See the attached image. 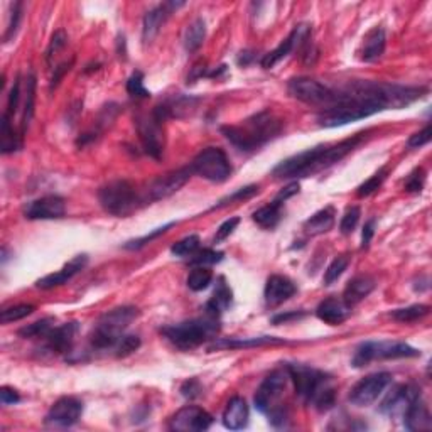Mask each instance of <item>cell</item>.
I'll use <instances>...</instances> for the list:
<instances>
[{
    "label": "cell",
    "mask_w": 432,
    "mask_h": 432,
    "mask_svg": "<svg viewBox=\"0 0 432 432\" xmlns=\"http://www.w3.org/2000/svg\"><path fill=\"white\" fill-rule=\"evenodd\" d=\"M365 132L353 135V137L341 140L333 146H318L313 149H307L304 153H299L286 161L279 162L272 169V176L277 179H294V178H307L313 174L321 173L345 159L346 155L356 149L365 140Z\"/></svg>",
    "instance_id": "obj_1"
},
{
    "label": "cell",
    "mask_w": 432,
    "mask_h": 432,
    "mask_svg": "<svg viewBox=\"0 0 432 432\" xmlns=\"http://www.w3.org/2000/svg\"><path fill=\"white\" fill-rule=\"evenodd\" d=\"M280 132H282V120L268 110L252 115L239 126L221 127V134L225 135V139L243 153L260 149L277 137Z\"/></svg>",
    "instance_id": "obj_2"
},
{
    "label": "cell",
    "mask_w": 432,
    "mask_h": 432,
    "mask_svg": "<svg viewBox=\"0 0 432 432\" xmlns=\"http://www.w3.org/2000/svg\"><path fill=\"white\" fill-rule=\"evenodd\" d=\"M286 370L289 373V380L294 383L295 394L319 412L333 408L336 402V388L328 373L306 365H287Z\"/></svg>",
    "instance_id": "obj_3"
},
{
    "label": "cell",
    "mask_w": 432,
    "mask_h": 432,
    "mask_svg": "<svg viewBox=\"0 0 432 432\" xmlns=\"http://www.w3.org/2000/svg\"><path fill=\"white\" fill-rule=\"evenodd\" d=\"M139 309L134 306H122L107 311L96 322L95 329L89 334V345L93 349H112L119 343L120 338L135 319L139 318Z\"/></svg>",
    "instance_id": "obj_4"
},
{
    "label": "cell",
    "mask_w": 432,
    "mask_h": 432,
    "mask_svg": "<svg viewBox=\"0 0 432 432\" xmlns=\"http://www.w3.org/2000/svg\"><path fill=\"white\" fill-rule=\"evenodd\" d=\"M218 329H220L218 319L206 314V318L166 326L161 329V333L179 349H193L206 343L208 340H213Z\"/></svg>",
    "instance_id": "obj_5"
},
{
    "label": "cell",
    "mask_w": 432,
    "mask_h": 432,
    "mask_svg": "<svg viewBox=\"0 0 432 432\" xmlns=\"http://www.w3.org/2000/svg\"><path fill=\"white\" fill-rule=\"evenodd\" d=\"M98 201L102 208L110 215L123 218L132 215L139 205L135 188L126 179L108 182L98 191Z\"/></svg>",
    "instance_id": "obj_6"
},
{
    "label": "cell",
    "mask_w": 432,
    "mask_h": 432,
    "mask_svg": "<svg viewBox=\"0 0 432 432\" xmlns=\"http://www.w3.org/2000/svg\"><path fill=\"white\" fill-rule=\"evenodd\" d=\"M420 356L419 349L400 341H367L356 348L352 365L355 368H363L377 360H395V358H415Z\"/></svg>",
    "instance_id": "obj_7"
},
{
    "label": "cell",
    "mask_w": 432,
    "mask_h": 432,
    "mask_svg": "<svg viewBox=\"0 0 432 432\" xmlns=\"http://www.w3.org/2000/svg\"><path fill=\"white\" fill-rule=\"evenodd\" d=\"M191 167H193V173L211 182H225L233 173L227 154L220 147H206L194 157Z\"/></svg>",
    "instance_id": "obj_8"
},
{
    "label": "cell",
    "mask_w": 432,
    "mask_h": 432,
    "mask_svg": "<svg viewBox=\"0 0 432 432\" xmlns=\"http://www.w3.org/2000/svg\"><path fill=\"white\" fill-rule=\"evenodd\" d=\"M287 381H289V373H287V370H275V372H272L270 375L260 383V387L257 388V394L254 399L257 411L262 412V414H266L268 417V415L280 411V408H287L286 406L280 404V397L284 395Z\"/></svg>",
    "instance_id": "obj_9"
},
{
    "label": "cell",
    "mask_w": 432,
    "mask_h": 432,
    "mask_svg": "<svg viewBox=\"0 0 432 432\" xmlns=\"http://www.w3.org/2000/svg\"><path fill=\"white\" fill-rule=\"evenodd\" d=\"M139 139L142 142L144 150L150 157L159 159L164 153L166 137H164V120L153 110L150 114H142L135 119Z\"/></svg>",
    "instance_id": "obj_10"
},
{
    "label": "cell",
    "mask_w": 432,
    "mask_h": 432,
    "mask_svg": "<svg viewBox=\"0 0 432 432\" xmlns=\"http://www.w3.org/2000/svg\"><path fill=\"white\" fill-rule=\"evenodd\" d=\"M289 95L299 102L307 105H319V107H328L336 98V92L325 87L313 78H293L287 85Z\"/></svg>",
    "instance_id": "obj_11"
},
{
    "label": "cell",
    "mask_w": 432,
    "mask_h": 432,
    "mask_svg": "<svg viewBox=\"0 0 432 432\" xmlns=\"http://www.w3.org/2000/svg\"><path fill=\"white\" fill-rule=\"evenodd\" d=\"M392 383V375L387 372L372 373L361 379L349 392V402L356 407H368L383 394L385 388Z\"/></svg>",
    "instance_id": "obj_12"
},
{
    "label": "cell",
    "mask_w": 432,
    "mask_h": 432,
    "mask_svg": "<svg viewBox=\"0 0 432 432\" xmlns=\"http://www.w3.org/2000/svg\"><path fill=\"white\" fill-rule=\"evenodd\" d=\"M307 41H311V27L307 24L295 26L293 29V33L284 39V41L280 42L274 51L267 53L266 56L262 58V68L272 69L275 64L279 63V61H282L284 58L289 56V54L295 51V49L301 51Z\"/></svg>",
    "instance_id": "obj_13"
},
{
    "label": "cell",
    "mask_w": 432,
    "mask_h": 432,
    "mask_svg": "<svg viewBox=\"0 0 432 432\" xmlns=\"http://www.w3.org/2000/svg\"><path fill=\"white\" fill-rule=\"evenodd\" d=\"M191 174H193V167L186 166L181 167V169L171 171L164 176H159L150 182L149 189H147V196H149L150 201L166 200V198L173 196L174 193H178L189 181Z\"/></svg>",
    "instance_id": "obj_14"
},
{
    "label": "cell",
    "mask_w": 432,
    "mask_h": 432,
    "mask_svg": "<svg viewBox=\"0 0 432 432\" xmlns=\"http://www.w3.org/2000/svg\"><path fill=\"white\" fill-rule=\"evenodd\" d=\"M83 414V404L75 397H61L53 404L46 414V426L49 427H71L75 426Z\"/></svg>",
    "instance_id": "obj_15"
},
{
    "label": "cell",
    "mask_w": 432,
    "mask_h": 432,
    "mask_svg": "<svg viewBox=\"0 0 432 432\" xmlns=\"http://www.w3.org/2000/svg\"><path fill=\"white\" fill-rule=\"evenodd\" d=\"M213 417L205 408L196 406H186L179 408L169 419V429L178 432H200L209 429Z\"/></svg>",
    "instance_id": "obj_16"
},
{
    "label": "cell",
    "mask_w": 432,
    "mask_h": 432,
    "mask_svg": "<svg viewBox=\"0 0 432 432\" xmlns=\"http://www.w3.org/2000/svg\"><path fill=\"white\" fill-rule=\"evenodd\" d=\"M420 397V388L414 383L395 385L388 392L387 397L381 400L380 412L385 415H399L407 411L408 406Z\"/></svg>",
    "instance_id": "obj_17"
},
{
    "label": "cell",
    "mask_w": 432,
    "mask_h": 432,
    "mask_svg": "<svg viewBox=\"0 0 432 432\" xmlns=\"http://www.w3.org/2000/svg\"><path fill=\"white\" fill-rule=\"evenodd\" d=\"M66 213V203L61 196H49L37 198V200L29 201L24 206V216L27 220H60Z\"/></svg>",
    "instance_id": "obj_18"
},
{
    "label": "cell",
    "mask_w": 432,
    "mask_h": 432,
    "mask_svg": "<svg viewBox=\"0 0 432 432\" xmlns=\"http://www.w3.org/2000/svg\"><path fill=\"white\" fill-rule=\"evenodd\" d=\"M182 6H184L182 2H164V3H161V6L150 9L149 12L144 15V22H142L144 44H150V42L154 41V37L159 34L161 27L164 26L167 19L171 17V14Z\"/></svg>",
    "instance_id": "obj_19"
},
{
    "label": "cell",
    "mask_w": 432,
    "mask_h": 432,
    "mask_svg": "<svg viewBox=\"0 0 432 432\" xmlns=\"http://www.w3.org/2000/svg\"><path fill=\"white\" fill-rule=\"evenodd\" d=\"M295 293H297V287L289 277H286V275H270L267 279L263 297H266V304L268 307H277L289 301Z\"/></svg>",
    "instance_id": "obj_20"
},
{
    "label": "cell",
    "mask_w": 432,
    "mask_h": 432,
    "mask_svg": "<svg viewBox=\"0 0 432 432\" xmlns=\"http://www.w3.org/2000/svg\"><path fill=\"white\" fill-rule=\"evenodd\" d=\"M78 331H80V325H78L76 321L66 322V325L63 326L53 328L51 331H49L48 336L44 338L46 348H48L51 353H56V355H64V353H69L73 348V343H75Z\"/></svg>",
    "instance_id": "obj_21"
},
{
    "label": "cell",
    "mask_w": 432,
    "mask_h": 432,
    "mask_svg": "<svg viewBox=\"0 0 432 432\" xmlns=\"http://www.w3.org/2000/svg\"><path fill=\"white\" fill-rule=\"evenodd\" d=\"M87 263H88V255H85V254L76 255L75 259L69 260V262L66 263L61 270L54 272V274L44 275L42 279H39L36 282V287L48 291V289H54V287L64 286L68 280H71L76 274H80V272L87 267Z\"/></svg>",
    "instance_id": "obj_22"
},
{
    "label": "cell",
    "mask_w": 432,
    "mask_h": 432,
    "mask_svg": "<svg viewBox=\"0 0 432 432\" xmlns=\"http://www.w3.org/2000/svg\"><path fill=\"white\" fill-rule=\"evenodd\" d=\"M404 424H406V429L412 432L432 429V415L429 412V407H427V404L420 397L415 399L408 406L407 411L404 412Z\"/></svg>",
    "instance_id": "obj_23"
},
{
    "label": "cell",
    "mask_w": 432,
    "mask_h": 432,
    "mask_svg": "<svg viewBox=\"0 0 432 432\" xmlns=\"http://www.w3.org/2000/svg\"><path fill=\"white\" fill-rule=\"evenodd\" d=\"M385 46H387L385 31L381 27H373L367 36L363 37V42H361V48L358 51L360 60L365 61V63H375V61H379L383 56Z\"/></svg>",
    "instance_id": "obj_24"
},
{
    "label": "cell",
    "mask_w": 432,
    "mask_h": 432,
    "mask_svg": "<svg viewBox=\"0 0 432 432\" xmlns=\"http://www.w3.org/2000/svg\"><path fill=\"white\" fill-rule=\"evenodd\" d=\"M349 313H352V307H348L343 302V299L338 297H328L318 306L316 316L321 319L322 322L331 326H336L345 322L348 319Z\"/></svg>",
    "instance_id": "obj_25"
},
{
    "label": "cell",
    "mask_w": 432,
    "mask_h": 432,
    "mask_svg": "<svg viewBox=\"0 0 432 432\" xmlns=\"http://www.w3.org/2000/svg\"><path fill=\"white\" fill-rule=\"evenodd\" d=\"M377 282L372 275H356L348 282V286L345 287L343 293V302L348 307H353L360 304L365 297H368L370 294L375 289Z\"/></svg>",
    "instance_id": "obj_26"
},
{
    "label": "cell",
    "mask_w": 432,
    "mask_h": 432,
    "mask_svg": "<svg viewBox=\"0 0 432 432\" xmlns=\"http://www.w3.org/2000/svg\"><path fill=\"white\" fill-rule=\"evenodd\" d=\"M250 411H248L247 402L242 397H233L227 404L223 412V424L230 431H240L247 427Z\"/></svg>",
    "instance_id": "obj_27"
},
{
    "label": "cell",
    "mask_w": 432,
    "mask_h": 432,
    "mask_svg": "<svg viewBox=\"0 0 432 432\" xmlns=\"http://www.w3.org/2000/svg\"><path fill=\"white\" fill-rule=\"evenodd\" d=\"M334 220H336V211H334L333 206H326V208L314 213L311 218H307L304 225H302V230H304L307 236L325 235L334 227Z\"/></svg>",
    "instance_id": "obj_28"
},
{
    "label": "cell",
    "mask_w": 432,
    "mask_h": 432,
    "mask_svg": "<svg viewBox=\"0 0 432 432\" xmlns=\"http://www.w3.org/2000/svg\"><path fill=\"white\" fill-rule=\"evenodd\" d=\"M232 302H233L232 289H230L227 280L220 277L218 279L215 293H213L211 299H209L208 304H206V314L218 319V316H220L223 311H227L228 307L232 306Z\"/></svg>",
    "instance_id": "obj_29"
},
{
    "label": "cell",
    "mask_w": 432,
    "mask_h": 432,
    "mask_svg": "<svg viewBox=\"0 0 432 432\" xmlns=\"http://www.w3.org/2000/svg\"><path fill=\"white\" fill-rule=\"evenodd\" d=\"M282 206L284 203L274 200L272 203H268L262 208H259L257 211L252 215L254 221L259 227L266 228V230H274L279 225L280 218H282Z\"/></svg>",
    "instance_id": "obj_30"
},
{
    "label": "cell",
    "mask_w": 432,
    "mask_h": 432,
    "mask_svg": "<svg viewBox=\"0 0 432 432\" xmlns=\"http://www.w3.org/2000/svg\"><path fill=\"white\" fill-rule=\"evenodd\" d=\"M22 135H17L14 132L10 119L6 114L2 115V126H0V150L2 154H14L22 147Z\"/></svg>",
    "instance_id": "obj_31"
},
{
    "label": "cell",
    "mask_w": 432,
    "mask_h": 432,
    "mask_svg": "<svg viewBox=\"0 0 432 432\" xmlns=\"http://www.w3.org/2000/svg\"><path fill=\"white\" fill-rule=\"evenodd\" d=\"M206 37V24L203 19H196L188 26L186 29L184 37H182V42H184V49L188 53H194L201 48Z\"/></svg>",
    "instance_id": "obj_32"
},
{
    "label": "cell",
    "mask_w": 432,
    "mask_h": 432,
    "mask_svg": "<svg viewBox=\"0 0 432 432\" xmlns=\"http://www.w3.org/2000/svg\"><path fill=\"white\" fill-rule=\"evenodd\" d=\"M286 343L284 340L274 336H260V338H248V340H223L218 341L209 349H221V348H248V346H262V345H282Z\"/></svg>",
    "instance_id": "obj_33"
},
{
    "label": "cell",
    "mask_w": 432,
    "mask_h": 432,
    "mask_svg": "<svg viewBox=\"0 0 432 432\" xmlns=\"http://www.w3.org/2000/svg\"><path fill=\"white\" fill-rule=\"evenodd\" d=\"M34 103H36V76L29 75L26 80V100L24 110H22V122H21V134H26L31 120L34 116Z\"/></svg>",
    "instance_id": "obj_34"
},
{
    "label": "cell",
    "mask_w": 432,
    "mask_h": 432,
    "mask_svg": "<svg viewBox=\"0 0 432 432\" xmlns=\"http://www.w3.org/2000/svg\"><path fill=\"white\" fill-rule=\"evenodd\" d=\"M54 318H44L39 319V321L33 322V325H27L24 328L19 329V336L24 338V340H36V338H46L49 334V331L54 328Z\"/></svg>",
    "instance_id": "obj_35"
},
{
    "label": "cell",
    "mask_w": 432,
    "mask_h": 432,
    "mask_svg": "<svg viewBox=\"0 0 432 432\" xmlns=\"http://www.w3.org/2000/svg\"><path fill=\"white\" fill-rule=\"evenodd\" d=\"M431 311L429 306L426 304H414L408 307H402V309L392 311V318L399 322H415L424 316H427Z\"/></svg>",
    "instance_id": "obj_36"
},
{
    "label": "cell",
    "mask_w": 432,
    "mask_h": 432,
    "mask_svg": "<svg viewBox=\"0 0 432 432\" xmlns=\"http://www.w3.org/2000/svg\"><path fill=\"white\" fill-rule=\"evenodd\" d=\"M213 280V272L208 267H194L188 275V287L194 293L208 289Z\"/></svg>",
    "instance_id": "obj_37"
},
{
    "label": "cell",
    "mask_w": 432,
    "mask_h": 432,
    "mask_svg": "<svg viewBox=\"0 0 432 432\" xmlns=\"http://www.w3.org/2000/svg\"><path fill=\"white\" fill-rule=\"evenodd\" d=\"M200 243L201 240L198 235L184 236V239L179 240V242H176L171 247V254L181 257V259H188V257H193L198 250H200Z\"/></svg>",
    "instance_id": "obj_38"
},
{
    "label": "cell",
    "mask_w": 432,
    "mask_h": 432,
    "mask_svg": "<svg viewBox=\"0 0 432 432\" xmlns=\"http://www.w3.org/2000/svg\"><path fill=\"white\" fill-rule=\"evenodd\" d=\"M34 309H36V307L33 304H17L6 307V309H2V313H0V321H2V325L21 321V319L31 316V314L34 313Z\"/></svg>",
    "instance_id": "obj_39"
},
{
    "label": "cell",
    "mask_w": 432,
    "mask_h": 432,
    "mask_svg": "<svg viewBox=\"0 0 432 432\" xmlns=\"http://www.w3.org/2000/svg\"><path fill=\"white\" fill-rule=\"evenodd\" d=\"M257 193H259V186H255V184L245 186V188L236 189L235 193L228 194L227 198H223V200L218 201V203L213 206L211 209H220V208H223V206H228V205H232V203H240V201H247V200H250V198H254Z\"/></svg>",
    "instance_id": "obj_40"
},
{
    "label": "cell",
    "mask_w": 432,
    "mask_h": 432,
    "mask_svg": "<svg viewBox=\"0 0 432 432\" xmlns=\"http://www.w3.org/2000/svg\"><path fill=\"white\" fill-rule=\"evenodd\" d=\"M349 266V257L348 255H340L329 263V267L325 272V286H331V284L336 282L341 275L345 274V270Z\"/></svg>",
    "instance_id": "obj_41"
},
{
    "label": "cell",
    "mask_w": 432,
    "mask_h": 432,
    "mask_svg": "<svg viewBox=\"0 0 432 432\" xmlns=\"http://www.w3.org/2000/svg\"><path fill=\"white\" fill-rule=\"evenodd\" d=\"M387 174H388L387 167H381L380 171H377V173L373 174L372 178H368L367 181L363 182V184L358 186V189H356L358 196L365 198V196H370V194L375 193V191L379 189L381 184H383V181L387 179Z\"/></svg>",
    "instance_id": "obj_42"
},
{
    "label": "cell",
    "mask_w": 432,
    "mask_h": 432,
    "mask_svg": "<svg viewBox=\"0 0 432 432\" xmlns=\"http://www.w3.org/2000/svg\"><path fill=\"white\" fill-rule=\"evenodd\" d=\"M221 260H223V252H216L213 248H203V250H198L196 254L191 257L189 263L196 267H206L221 262Z\"/></svg>",
    "instance_id": "obj_43"
},
{
    "label": "cell",
    "mask_w": 432,
    "mask_h": 432,
    "mask_svg": "<svg viewBox=\"0 0 432 432\" xmlns=\"http://www.w3.org/2000/svg\"><path fill=\"white\" fill-rule=\"evenodd\" d=\"M127 93L134 98H149L150 92L144 87V75L140 71L132 73L127 80Z\"/></svg>",
    "instance_id": "obj_44"
},
{
    "label": "cell",
    "mask_w": 432,
    "mask_h": 432,
    "mask_svg": "<svg viewBox=\"0 0 432 432\" xmlns=\"http://www.w3.org/2000/svg\"><path fill=\"white\" fill-rule=\"evenodd\" d=\"M140 348V338L135 334H123L119 340V343L115 345V355L119 358H126L132 355L134 352H137Z\"/></svg>",
    "instance_id": "obj_45"
},
{
    "label": "cell",
    "mask_w": 432,
    "mask_h": 432,
    "mask_svg": "<svg viewBox=\"0 0 432 432\" xmlns=\"http://www.w3.org/2000/svg\"><path fill=\"white\" fill-rule=\"evenodd\" d=\"M22 21V2H15L12 6V10H10V19H9V26H7L6 34H3V42H10L17 34L19 26H21Z\"/></svg>",
    "instance_id": "obj_46"
},
{
    "label": "cell",
    "mask_w": 432,
    "mask_h": 432,
    "mask_svg": "<svg viewBox=\"0 0 432 432\" xmlns=\"http://www.w3.org/2000/svg\"><path fill=\"white\" fill-rule=\"evenodd\" d=\"M171 227H174V223H167V225H164V227L154 230V232L147 233V235L140 236V239H137V240H132V242H127L126 245H123V247L128 248V250H137V248L146 247L147 243H150V242H153V240L157 239V236L164 235V233H166L167 230H169Z\"/></svg>",
    "instance_id": "obj_47"
},
{
    "label": "cell",
    "mask_w": 432,
    "mask_h": 432,
    "mask_svg": "<svg viewBox=\"0 0 432 432\" xmlns=\"http://www.w3.org/2000/svg\"><path fill=\"white\" fill-rule=\"evenodd\" d=\"M360 216H361V211L358 206H352V208L346 209V213L343 215V218H341V223H340V230L343 235H349V233H353V230L356 228L358 221H360Z\"/></svg>",
    "instance_id": "obj_48"
},
{
    "label": "cell",
    "mask_w": 432,
    "mask_h": 432,
    "mask_svg": "<svg viewBox=\"0 0 432 432\" xmlns=\"http://www.w3.org/2000/svg\"><path fill=\"white\" fill-rule=\"evenodd\" d=\"M426 184V171L422 167H415L411 174H408L406 179V191L408 193H420Z\"/></svg>",
    "instance_id": "obj_49"
},
{
    "label": "cell",
    "mask_w": 432,
    "mask_h": 432,
    "mask_svg": "<svg viewBox=\"0 0 432 432\" xmlns=\"http://www.w3.org/2000/svg\"><path fill=\"white\" fill-rule=\"evenodd\" d=\"M66 44H68V37H66L64 31H58V33H54V36L51 37V42H49V46H48V51H46V60H48V63H51L53 56H56V54L60 53Z\"/></svg>",
    "instance_id": "obj_50"
},
{
    "label": "cell",
    "mask_w": 432,
    "mask_h": 432,
    "mask_svg": "<svg viewBox=\"0 0 432 432\" xmlns=\"http://www.w3.org/2000/svg\"><path fill=\"white\" fill-rule=\"evenodd\" d=\"M431 135H432V128L431 126H426L420 132H415L414 135H411V139L407 140V146L411 149H420V147L427 146L431 142Z\"/></svg>",
    "instance_id": "obj_51"
},
{
    "label": "cell",
    "mask_w": 432,
    "mask_h": 432,
    "mask_svg": "<svg viewBox=\"0 0 432 432\" xmlns=\"http://www.w3.org/2000/svg\"><path fill=\"white\" fill-rule=\"evenodd\" d=\"M19 100H21V78H17V80L14 81V87H12V89H10V93H9V100H7L6 115L9 116V119L15 114V112H17Z\"/></svg>",
    "instance_id": "obj_52"
},
{
    "label": "cell",
    "mask_w": 432,
    "mask_h": 432,
    "mask_svg": "<svg viewBox=\"0 0 432 432\" xmlns=\"http://www.w3.org/2000/svg\"><path fill=\"white\" fill-rule=\"evenodd\" d=\"M239 223H240V218H230V220L225 221V223H221L220 228L216 230L215 243H220V242H223V240H227L228 236L235 232L236 227H239Z\"/></svg>",
    "instance_id": "obj_53"
},
{
    "label": "cell",
    "mask_w": 432,
    "mask_h": 432,
    "mask_svg": "<svg viewBox=\"0 0 432 432\" xmlns=\"http://www.w3.org/2000/svg\"><path fill=\"white\" fill-rule=\"evenodd\" d=\"M73 64H75V58H71L69 61H64V63H61L58 68H54V75L51 78V89L60 85V81L63 80V76L73 68Z\"/></svg>",
    "instance_id": "obj_54"
},
{
    "label": "cell",
    "mask_w": 432,
    "mask_h": 432,
    "mask_svg": "<svg viewBox=\"0 0 432 432\" xmlns=\"http://www.w3.org/2000/svg\"><path fill=\"white\" fill-rule=\"evenodd\" d=\"M0 400H2L3 406H14V404L21 402V395L15 388L2 387L0 388Z\"/></svg>",
    "instance_id": "obj_55"
},
{
    "label": "cell",
    "mask_w": 432,
    "mask_h": 432,
    "mask_svg": "<svg viewBox=\"0 0 432 432\" xmlns=\"http://www.w3.org/2000/svg\"><path fill=\"white\" fill-rule=\"evenodd\" d=\"M181 394L186 399H194L201 394V385L198 383L196 380H188L184 385L181 387Z\"/></svg>",
    "instance_id": "obj_56"
},
{
    "label": "cell",
    "mask_w": 432,
    "mask_h": 432,
    "mask_svg": "<svg viewBox=\"0 0 432 432\" xmlns=\"http://www.w3.org/2000/svg\"><path fill=\"white\" fill-rule=\"evenodd\" d=\"M373 235H375V220H368L363 227V233H361V248L370 247Z\"/></svg>",
    "instance_id": "obj_57"
},
{
    "label": "cell",
    "mask_w": 432,
    "mask_h": 432,
    "mask_svg": "<svg viewBox=\"0 0 432 432\" xmlns=\"http://www.w3.org/2000/svg\"><path fill=\"white\" fill-rule=\"evenodd\" d=\"M306 314L302 311H293V313H286V314H277V316L272 318V322L274 325H286V322L294 321V319H301L304 318Z\"/></svg>",
    "instance_id": "obj_58"
},
{
    "label": "cell",
    "mask_w": 432,
    "mask_h": 432,
    "mask_svg": "<svg viewBox=\"0 0 432 432\" xmlns=\"http://www.w3.org/2000/svg\"><path fill=\"white\" fill-rule=\"evenodd\" d=\"M299 189H301L299 188V182H293V184H289L287 188H284L282 191H280L277 196H275V200L280 201V203H286L289 198H293L294 194L299 193Z\"/></svg>",
    "instance_id": "obj_59"
},
{
    "label": "cell",
    "mask_w": 432,
    "mask_h": 432,
    "mask_svg": "<svg viewBox=\"0 0 432 432\" xmlns=\"http://www.w3.org/2000/svg\"><path fill=\"white\" fill-rule=\"evenodd\" d=\"M255 60V53L254 51H242L236 58V63L240 66H248L250 63H254Z\"/></svg>",
    "instance_id": "obj_60"
}]
</instances>
